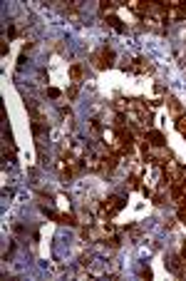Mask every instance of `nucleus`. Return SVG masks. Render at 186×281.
Returning a JSON list of instances; mask_svg holds the SVG:
<instances>
[{"instance_id":"1","label":"nucleus","mask_w":186,"mask_h":281,"mask_svg":"<svg viewBox=\"0 0 186 281\" xmlns=\"http://www.w3.org/2000/svg\"><path fill=\"white\" fill-rule=\"evenodd\" d=\"M152 140H154V144H164V137L159 132H152Z\"/></svg>"}]
</instances>
